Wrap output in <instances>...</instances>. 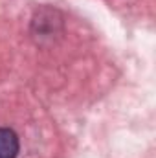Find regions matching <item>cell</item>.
Returning a JSON list of instances; mask_svg holds the SVG:
<instances>
[{
  "instance_id": "1",
  "label": "cell",
  "mask_w": 156,
  "mask_h": 158,
  "mask_svg": "<svg viewBox=\"0 0 156 158\" xmlns=\"http://www.w3.org/2000/svg\"><path fill=\"white\" fill-rule=\"evenodd\" d=\"M18 136L11 129H0V158H17Z\"/></svg>"
}]
</instances>
